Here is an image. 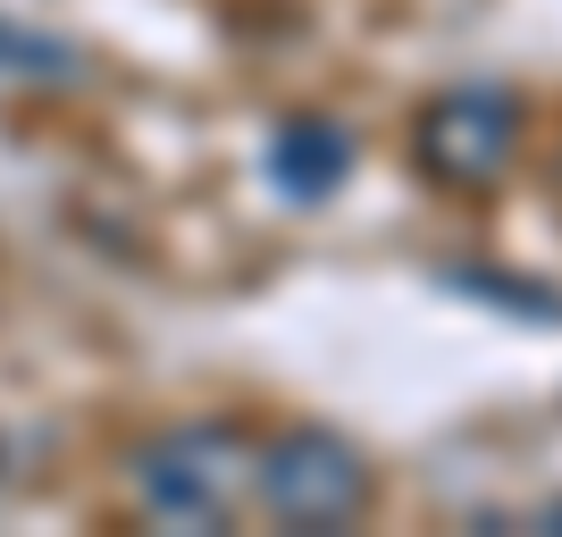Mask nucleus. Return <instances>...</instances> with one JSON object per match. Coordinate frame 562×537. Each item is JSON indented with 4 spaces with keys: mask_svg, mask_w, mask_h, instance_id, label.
Segmentation results:
<instances>
[{
    "mask_svg": "<svg viewBox=\"0 0 562 537\" xmlns=\"http://www.w3.org/2000/svg\"><path fill=\"white\" fill-rule=\"evenodd\" d=\"M546 529H562V504H546Z\"/></svg>",
    "mask_w": 562,
    "mask_h": 537,
    "instance_id": "nucleus-6",
    "label": "nucleus"
},
{
    "mask_svg": "<svg viewBox=\"0 0 562 537\" xmlns=\"http://www.w3.org/2000/svg\"><path fill=\"white\" fill-rule=\"evenodd\" d=\"M252 495L278 529H352V521L370 513L378 479L361 462V445H345L336 428L303 421V428H278V437L260 445Z\"/></svg>",
    "mask_w": 562,
    "mask_h": 537,
    "instance_id": "nucleus-2",
    "label": "nucleus"
},
{
    "mask_svg": "<svg viewBox=\"0 0 562 537\" xmlns=\"http://www.w3.org/2000/svg\"><path fill=\"white\" fill-rule=\"evenodd\" d=\"M260 454L227 421H177L135 445V495L168 529H227V513L252 495Z\"/></svg>",
    "mask_w": 562,
    "mask_h": 537,
    "instance_id": "nucleus-1",
    "label": "nucleus"
},
{
    "mask_svg": "<svg viewBox=\"0 0 562 537\" xmlns=\"http://www.w3.org/2000/svg\"><path fill=\"white\" fill-rule=\"evenodd\" d=\"M260 168H269V186L285 202L311 211V202H328L352 177V126L345 118H285L278 135H269V152H260Z\"/></svg>",
    "mask_w": 562,
    "mask_h": 537,
    "instance_id": "nucleus-4",
    "label": "nucleus"
},
{
    "mask_svg": "<svg viewBox=\"0 0 562 537\" xmlns=\"http://www.w3.org/2000/svg\"><path fill=\"white\" fill-rule=\"evenodd\" d=\"M0 68H9V76H43V85H68V76H76V51L50 43V34H34V25H9V18H0Z\"/></svg>",
    "mask_w": 562,
    "mask_h": 537,
    "instance_id": "nucleus-5",
    "label": "nucleus"
},
{
    "mask_svg": "<svg viewBox=\"0 0 562 537\" xmlns=\"http://www.w3.org/2000/svg\"><path fill=\"white\" fill-rule=\"evenodd\" d=\"M412 143L437 186H495L520 152V101L504 85H453L420 110Z\"/></svg>",
    "mask_w": 562,
    "mask_h": 537,
    "instance_id": "nucleus-3",
    "label": "nucleus"
}]
</instances>
